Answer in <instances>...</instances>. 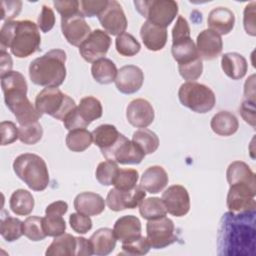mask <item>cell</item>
Returning a JSON list of instances; mask_svg holds the SVG:
<instances>
[{"instance_id": "22", "label": "cell", "mask_w": 256, "mask_h": 256, "mask_svg": "<svg viewBox=\"0 0 256 256\" xmlns=\"http://www.w3.org/2000/svg\"><path fill=\"white\" fill-rule=\"evenodd\" d=\"M207 23L209 29L220 36L227 35L234 27L235 16L234 13L226 7H216L210 11Z\"/></svg>"}, {"instance_id": "14", "label": "cell", "mask_w": 256, "mask_h": 256, "mask_svg": "<svg viewBox=\"0 0 256 256\" xmlns=\"http://www.w3.org/2000/svg\"><path fill=\"white\" fill-rule=\"evenodd\" d=\"M146 192L141 185H136L131 190L111 189L106 197V204L110 210L118 212L125 209H134L145 198Z\"/></svg>"}, {"instance_id": "29", "label": "cell", "mask_w": 256, "mask_h": 256, "mask_svg": "<svg viewBox=\"0 0 256 256\" xmlns=\"http://www.w3.org/2000/svg\"><path fill=\"white\" fill-rule=\"evenodd\" d=\"M211 129L220 136H231L235 134L239 128V122L236 116L229 111H219L210 122Z\"/></svg>"}, {"instance_id": "11", "label": "cell", "mask_w": 256, "mask_h": 256, "mask_svg": "<svg viewBox=\"0 0 256 256\" xmlns=\"http://www.w3.org/2000/svg\"><path fill=\"white\" fill-rule=\"evenodd\" d=\"M101 153L106 160L123 165L139 164L145 157L144 152L123 134H120L118 140L110 148Z\"/></svg>"}, {"instance_id": "56", "label": "cell", "mask_w": 256, "mask_h": 256, "mask_svg": "<svg viewBox=\"0 0 256 256\" xmlns=\"http://www.w3.org/2000/svg\"><path fill=\"white\" fill-rule=\"evenodd\" d=\"M92 254L93 248L90 240L84 237H77L76 256H90Z\"/></svg>"}, {"instance_id": "6", "label": "cell", "mask_w": 256, "mask_h": 256, "mask_svg": "<svg viewBox=\"0 0 256 256\" xmlns=\"http://www.w3.org/2000/svg\"><path fill=\"white\" fill-rule=\"evenodd\" d=\"M35 107L41 115L47 114L63 121L76 108V104L70 96L64 94L58 87H46L37 94Z\"/></svg>"}, {"instance_id": "48", "label": "cell", "mask_w": 256, "mask_h": 256, "mask_svg": "<svg viewBox=\"0 0 256 256\" xmlns=\"http://www.w3.org/2000/svg\"><path fill=\"white\" fill-rule=\"evenodd\" d=\"M69 223L72 230L78 234H85L92 228V220L90 216L79 212L72 213L69 216Z\"/></svg>"}, {"instance_id": "9", "label": "cell", "mask_w": 256, "mask_h": 256, "mask_svg": "<svg viewBox=\"0 0 256 256\" xmlns=\"http://www.w3.org/2000/svg\"><path fill=\"white\" fill-rule=\"evenodd\" d=\"M102 113L103 108L101 102L93 96H86L80 100L78 107L69 113L63 123L69 131L78 128H87L91 122L99 119Z\"/></svg>"}, {"instance_id": "8", "label": "cell", "mask_w": 256, "mask_h": 256, "mask_svg": "<svg viewBox=\"0 0 256 256\" xmlns=\"http://www.w3.org/2000/svg\"><path fill=\"white\" fill-rule=\"evenodd\" d=\"M134 5L147 21L166 28L178 14V4L174 0H137Z\"/></svg>"}, {"instance_id": "2", "label": "cell", "mask_w": 256, "mask_h": 256, "mask_svg": "<svg viewBox=\"0 0 256 256\" xmlns=\"http://www.w3.org/2000/svg\"><path fill=\"white\" fill-rule=\"evenodd\" d=\"M39 27L31 20L5 21L0 30L1 50L10 48L17 58H26L40 50Z\"/></svg>"}, {"instance_id": "55", "label": "cell", "mask_w": 256, "mask_h": 256, "mask_svg": "<svg viewBox=\"0 0 256 256\" xmlns=\"http://www.w3.org/2000/svg\"><path fill=\"white\" fill-rule=\"evenodd\" d=\"M255 102L251 100H244L239 108V113L246 123L255 126Z\"/></svg>"}, {"instance_id": "20", "label": "cell", "mask_w": 256, "mask_h": 256, "mask_svg": "<svg viewBox=\"0 0 256 256\" xmlns=\"http://www.w3.org/2000/svg\"><path fill=\"white\" fill-rule=\"evenodd\" d=\"M196 48L201 59L213 60L221 54L223 41L219 34L210 29H205L197 36Z\"/></svg>"}, {"instance_id": "19", "label": "cell", "mask_w": 256, "mask_h": 256, "mask_svg": "<svg viewBox=\"0 0 256 256\" xmlns=\"http://www.w3.org/2000/svg\"><path fill=\"white\" fill-rule=\"evenodd\" d=\"M155 117L152 105L145 99L137 98L132 100L126 109L128 122L136 128H146L152 124Z\"/></svg>"}, {"instance_id": "33", "label": "cell", "mask_w": 256, "mask_h": 256, "mask_svg": "<svg viewBox=\"0 0 256 256\" xmlns=\"http://www.w3.org/2000/svg\"><path fill=\"white\" fill-rule=\"evenodd\" d=\"M117 72L118 70L115 63L108 58L97 60L91 66V73L94 80L104 85L114 82Z\"/></svg>"}, {"instance_id": "54", "label": "cell", "mask_w": 256, "mask_h": 256, "mask_svg": "<svg viewBox=\"0 0 256 256\" xmlns=\"http://www.w3.org/2000/svg\"><path fill=\"white\" fill-rule=\"evenodd\" d=\"M190 37V27L183 16H178L172 29V42H176Z\"/></svg>"}, {"instance_id": "40", "label": "cell", "mask_w": 256, "mask_h": 256, "mask_svg": "<svg viewBox=\"0 0 256 256\" xmlns=\"http://www.w3.org/2000/svg\"><path fill=\"white\" fill-rule=\"evenodd\" d=\"M23 235L31 241L44 240L47 235L44 232L42 218L39 216H29L23 221Z\"/></svg>"}, {"instance_id": "47", "label": "cell", "mask_w": 256, "mask_h": 256, "mask_svg": "<svg viewBox=\"0 0 256 256\" xmlns=\"http://www.w3.org/2000/svg\"><path fill=\"white\" fill-rule=\"evenodd\" d=\"M107 0H82L79 1V11L83 17L98 16L107 6Z\"/></svg>"}, {"instance_id": "52", "label": "cell", "mask_w": 256, "mask_h": 256, "mask_svg": "<svg viewBox=\"0 0 256 256\" xmlns=\"http://www.w3.org/2000/svg\"><path fill=\"white\" fill-rule=\"evenodd\" d=\"M255 6L256 2L253 1L245 6L244 9V17H243V25L244 29L247 34L251 36L256 35V26H255V17H256V12H255Z\"/></svg>"}, {"instance_id": "39", "label": "cell", "mask_w": 256, "mask_h": 256, "mask_svg": "<svg viewBox=\"0 0 256 256\" xmlns=\"http://www.w3.org/2000/svg\"><path fill=\"white\" fill-rule=\"evenodd\" d=\"M115 46L117 52L126 57H131L139 53L141 45L138 40L130 33L124 32L116 37Z\"/></svg>"}, {"instance_id": "53", "label": "cell", "mask_w": 256, "mask_h": 256, "mask_svg": "<svg viewBox=\"0 0 256 256\" xmlns=\"http://www.w3.org/2000/svg\"><path fill=\"white\" fill-rule=\"evenodd\" d=\"M53 5L57 12L61 15V18H67L75 14L80 13L79 11V1L69 0V1H53Z\"/></svg>"}, {"instance_id": "57", "label": "cell", "mask_w": 256, "mask_h": 256, "mask_svg": "<svg viewBox=\"0 0 256 256\" xmlns=\"http://www.w3.org/2000/svg\"><path fill=\"white\" fill-rule=\"evenodd\" d=\"M68 210V204L65 201H55L49 204L45 209V214H54L63 216Z\"/></svg>"}, {"instance_id": "23", "label": "cell", "mask_w": 256, "mask_h": 256, "mask_svg": "<svg viewBox=\"0 0 256 256\" xmlns=\"http://www.w3.org/2000/svg\"><path fill=\"white\" fill-rule=\"evenodd\" d=\"M140 36L148 50L159 51L166 45L167 29L146 20L141 26Z\"/></svg>"}, {"instance_id": "15", "label": "cell", "mask_w": 256, "mask_h": 256, "mask_svg": "<svg viewBox=\"0 0 256 256\" xmlns=\"http://www.w3.org/2000/svg\"><path fill=\"white\" fill-rule=\"evenodd\" d=\"M97 17L105 32L113 36L124 33L127 28V18L122 6L115 0L108 1L107 6Z\"/></svg>"}, {"instance_id": "5", "label": "cell", "mask_w": 256, "mask_h": 256, "mask_svg": "<svg viewBox=\"0 0 256 256\" xmlns=\"http://www.w3.org/2000/svg\"><path fill=\"white\" fill-rule=\"evenodd\" d=\"M13 170L31 190L43 191L49 184L47 164L42 157L34 153L17 156L13 162Z\"/></svg>"}, {"instance_id": "27", "label": "cell", "mask_w": 256, "mask_h": 256, "mask_svg": "<svg viewBox=\"0 0 256 256\" xmlns=\"http://www.w3.org/2000/svg\"><path fill=\"white\" fill-rule=\"evenodd\" d=\"M221 67L229 78L239 80L246 75L248 64L245 57L241 54L237 52H228L221 57Z\"/></svg>"}, {"instance_id": "7", "label": "cell", "mask_w": 256, "mask_h": 256, "mask_svg": "<svg viewBox=\"0 0 256 256\" xmlns=\"http://www.w3.org/2000/svg\"><path fill=\"white\" fill-rule=\"evenodd\" d=\"M181 104L193 112L207 113L211 111L216 103L214 92L206 85L197 82H185L178 91Z\"/></svg>"}, {"instance_id": "36", "label": "cell", "mask_w": 256, "mask_h": 256, "mask_svg": "<svg viewBox=\"0 0 256 256\" xmlns=\"http://www.w3.org/2000/svg\"><path fill=\"white\" fill-rule=\"evenodd\" d=\"M132 142L135 143L145 155L154 153L159 147V138L155 132L147 128H140L132 136Z\"/></svg>"}, {"instance_id": "21", "label": "cell", "mask_w": 256, "mask_h": 256, "mask_svg": "<svg viewBox=\"0 0 256 256\" xmlns=\"http://www.w3.org/2000/svg\"><path fill=\"white\" fill-rule=\"evenodd\" d=\"M141 222L134 215H125L118 218L114 224L113 232L117 240L122 243L131 242L141 236Z\"/></svg>"}, {"instance_id": "1", "label": "cell", "mask_w": 256, "mask_h": 256, "mask_svg": "<svg viewBox=\"0 0 256 256\" xmlns=\"http://www.w3.org/2000/svg\"><path fill=\"white\" fill-rule=\"evenodd\" d=\"M256 211L226 212L218 227V255H254L256 241Z\"/></svg>"}, {"instance_id": "51", "label": "cell", "mask_w": 256, "mask_h": 256, "mask_svg": "<svg viewBox=\"0 0 256 256\" xmlns=\"http://www.w3.org/2000/svg\"><path fill=\"white\" fill-rule=\"evenodd\" d=\"M54 24H55L54 11L49 6L43 5L41 13L37 20V25H38L39 29L42 32L47 33L54 27Z\"/></svg>"}, {"instance_id": "28", "label": "cell", "mask_w": 256, "mask_h": 256, "mask_svg": "<svg viewBox=\"0 0 256 256\" xmlns=\"http://www.w3.org/2000/svg\"><path fill=\"white\" fill-rule=\"evenodd\" d=\"M93 248V254L98 256H106L110 254L116 246V237L110 228H100L96 230L90 237Z\"/></svg>"}, {"instance_id": "24", "label": "cell", "mask_w": 256, "mask_h": 256, "mask_svg": "<svg viewBox=\"0 0 256 256\" xmlns=\"http://www.w3.org/2000/svg\"><path fill=\"white\" fill-rule=\"evenodd\" d=\"M169 178L166 170L158 165L147 168L140 179V185L142 188L151 193L156 194L161 192L168 184Z\"/></svg>"}, {"instance_id": "50", "label": "cell", "mask_w": 256, "mask_h": 256, "mask_svg": "<svg viewBox=\"0 0 256 256\" xmlns=\"http://www.w3.org/2000/svg\"><path fill=\"white\" fill-rule=\"evenodd\" d=\"M1 145H9L19 138L18 127L11 121H2L0 125Z\"/></svg>"}, {"instance_id": "42", "label": "cell", "mask_w": 256, "mask_h": 256, "mask_svg": "<svg viewBox=\"0 0 256 256\" xmlns=\"http://www.w3.org/2000/svg\"><path fill=\"white\" fill-rule=\"evenodd\" d=\"M119 167L116 162L106 160L98 164L95 172V176L97 181L104 185V186H110L113 185L114 179L118 173Z\"/></svg>"}, {"instance_id": "46", "label": "cell", "mask_w": 256, "mask_h": 256, "mask_svg": "<svg viewBox=\"0 0 256 256\" xmlns=\"http://www.w3.org/2000/svg\"><path fill=\"white\" fill-rule=\"evenodd\" d=\"M151 246L147 240L146 237H143L142 235L127 243H122V250L123 252L121 254H126V255H145L149 252Z\"/></svg>"}, {"instance_id": "31", "label": "cell", "mask_w": 256, "mask_h": 256, "mask_svg": "<svg viewBox=\"0 0 256 256\" xmlns=\"http://www.w3.org/2000/svg\"><path fill=\"white\" fill-rule=\"evenodd\" d=\"M171 53L174 60L177 61L178 64H186L200 57L196 44L191 37L172 42Z\"/></svg>"}, {"instance_id": "30", "label": "cell", "mask_w": 256, "mask_h": 256, "mask_svg": "<svg viewBox=\"0 0 256 256\" xmlns=\"http://www.w3.org/2000/svg\"><path fill=\"white\" fill-rule=\"evenodd\" d=\"M77 237L64 233L54 238L46 249L47 256H76Z\"/></svg>"}, {"instance_id": "35", "label": "cell", "mask_w": 256, "mask_h": 256, "mask_svg": "<svg viewBox=\"0 0 256 256\" xmlns=\"http://www.w3.org/2000/svg\"><path fill=\"white\" fill-rule=\"evenodd\" d=\"M92 132L86 128H78L70 130L66 136L65 142L69 150L73 152H83L92 144Z\"/></svg>"}, {"instance_id": "16", "label": "cell", "mask_w": 256, "mask_h": 256, "mask_svg": "<svg viewBox=\"0 0 256 256\" xmlns=\"http://www.w3.org/2000/svg\"><path fill=\"white\" fill-rule=\"evenodd\" d=\"M162 201L169 214L182 217L190 210V197L187 189L182 185H172L162 194Z\"/></svg>"}, {"instance_id": "58", "label": "cell", "mask_w": 256, "mask_h": 256, "mask_svg": "<svg viewBox=\"0 0 256 256\" xmlns=\"http://www.w3.org/2000/svg\"><path fill=\"white\" fill-rule=\"evenodd\" d=\"M1 64H0V72L1 76L7 74L8 72L12 71V66H13V61L9 53H7L4 50H1Z\"/></svg>"}, {"instance_id": "37", "label": "cell", "mask_w": 256, "mask_h": 256, "mask_svg": "<svg viewBox=\"0 0 256 256\" xmlns=\"http://www.w3.org/2000/svg\"><path fill=\"white\" fill-rule=\"evenodd\" d=\"M0 234L7 242L18 240L23 235V222L7 213L3 214L0 222Z\"/></svg>"}, {"instance_id": "13", "label": "cell", "mask_w": 256, "mask_h": 256, "mask_svg": "<svg viewBox=\"0 0 256 256\" xmlns=\"http://www.w3.org/2000/svg\"><path fill=\"white\" fill-rule=\"evenodd\" d=\"M255 195V187L243 184L231 185L226 199L227 208L235 213L256 211Z\"/></svg>"}, {"instance_id": "32", "label": "cell", "mask_w": 256, "mask_h": 256, "mask_svg": "<svg viewBox=\"0 0 256 256\" xmlns=\"http://www.w3.org/2000/svg\"><path fill=\"white\" fill-rule=\"evenodd\" d=\"M35 201L32 194L25 189L15 190L9 200L12 212L19 216H27L34 209Z\"/></svg>"}, {"instance_id": "17", "label": "cell", "mask_w": 256, "mask_h": 256, "mask_svg": "<svg viewBox=\"0 0 256 256\" xmlns=\"http://www.w3.org/2000/svg\"><path fill=\"white\" fill-rule=\"evenodd\" d=\"M61 30L67 42L77 47H79L92 32L81 13L67 18H61Z\"/></svg>"}, {"instance_id": "18", "label": "cell", "mask_w": 256, "mask_h": 256, "mask_svg": "<svg viewBox=\"0 0 256 256\" xmlns=\"http://www.w3.org/2000/svg\"><path fill=\"white\" fill-rule=\"evenodd\" d=\"M114 82L119 92L123 94H133L142 87L144 73L141 68L136 65H125L118 70Z\"/></svg>"}, {"instance_id": "44", "label": "cell", "mask_w": 256, "mask_h": 256, "mask_svg": "<svg viewBox=\"0 0 256 256\" xmlns=\"http://www.w3.org/2000/svg\"><path fill=\"white\" fill-rule=\"evenodd\" d=\"M139 173L135 169H120L114 179L113 185L120 190H131L137 185Z\"/></svg>"}, {"instance_id": "26", "label": "cell", "mask_w": 256, "mask_h": 256, "mask_svg": "<svg viewBox=\"0 0 256 256\" xmlns=\"http://www.w3.org/2000/svg\"><path fill=\"white\" fill-rule=\"evenodd\" d=\"M226 178L229 185L243 184L256 188L255 173L243 161H234L229 164L226 171Z\"/></svg>"}, {"instance_id": "38", "label": "cell", "mask_w": 256, "mask_h": 256, "mask_svg": "<svg viewBox=\"0 0 256 256\" xmlns=\"http://www.w3.org/2000/svg\"><path fill=\"white\" fill-rule=\"evenodd\" d=\"M139 213L146 220L160 218L166 215L167 210L162 199L158 197H150L143 199L139 204Z\"/></svg>"}, {"instance_id": "3", "label": "cell", "mask_w": 256, "mask_h": 256, "mask_svg": "<svg viewBox=\"0 0 256 256\" xmlns=\"http://www.w3.org/2000/svg\"><path fill=\"white\" fill-rule=\"evenodd\" d=\"M4 101L20 125L37 122L42 116L27 98L28 85L25 77L18 71H10L1 76Z\"/></svg>"}, {"instance_id": "43", "label": "cell", "mask_w": 256, "mask_h": 256, "mask_svg": "<svg viewBox=\"0 0 256 256\" xmlns=\"http://www.w3.org/2000/svg\"><path fill=\"white\" fill-rule=\"evenodd\" d=\"M42 224L47 236L57 237L64 234L66 230V222L61 215L46 214V216L42 218Z\"/></svg>"}, {"instance_id": "12", "label": "cell", "mask_w": 256, "mask_h": 256, "mask_svg": "<svg viewBox=\"0 0 256 256\" xmlns=\"http://www.w3.org/2000/svg\"><path fill=\"white\" fill-rule=\"evenodd\" d=\"M110 45V36L105 31L96 29L79 46V53L85 61L94 63L97 60L105 58Z\"/></svg>"}, {"instance_id": "45", "label": "cell", "mask_w": 256, "mask_h": 256, "mask_svg": "<svg viewBox=\"0 0 256 256\" xmlns=\"http://www.w3.org/2000/svg\"><path fill=\"white\" fill-rule=\"evenodd\" d=\"M178 71L181 77L187 82H194L203 72L202 59L199 57L186 64H178Z\"/></svg>"}, {"instance_id": "4", "label": "cell", "mask_w": 256, "mask_h": 256, "mask_svg": "<svg viewBox=\"0 0 256 256\" xmlns=\"http://www.w3.org/2000/svg\"><path fill=\"white\" fill-rule=\"evenodd\" d=\"M66 53L62 49H52L34 59L29 65L30 80L39 86L59 87L66 78Z\"/></svg>"}, {"instance_id": "34", "label": "cell", "mask_w": 256, "mask_h": 256, "mask_svg": "<svg viewBox=\"0 0 256 256\" xmlns=\"http://www.w3.org/2000/svg\"><path fill=\"white\" fill-rule=\"evenodd\" d=\"M120 132L114 125L102 124L92 131L93 142L99 147L100 151L110 148L119 138Z\"/></svg>"}, {"instance_id": "25", "label": "cell", "mask_w": 256, "mask_h": 256, "mask_svg": "<svg viewBox=\"0 0 256 256\" xmlns=\"http://www.w3.org/2000/svg\"><path fill=\"white\" fill-rule=\"evenodd\" d=\"M105 204L106 202L103 197L94 192H82L74 199V208L76 211L87 216L101 214L105 209Z\"/></svg>"}, {"instance_id": "49", "label": "cell", "mask_w": 256, "mask_h": 256, "mask_svg": "<svg viewBox=\"0 0 256 256\" xmlns=\"http://www.w3.org/2000/svg\"><path fill=\"white\" fill-rule=\"evenodd\" d=\"M1 7V20L11 21L13 18L19 15L22 9V2L19 0L6 1L3 0L0 2Z\"/></svg>"}, {"instance_id": "10", "label": "cell", "mask_w": 256, "mask_h": 256, "mask_svg": "<svg viewBox=\"0 0 256 256\" xmlns=\"http://www.w3.org/2000/svg\"><path fill=\"white\" fill-rule=\"evenodd\" d=\"M146 234L150 246L154 249L165 248L177 241L175 225L173 221L166 216L148 220L146 224Z\"/></svg>"}, {"instance_id": "41", "label": "cell", "mask_w": 256, "mask_h": 256, "mask_svg": "<svg viewBox=\"0 0 256 256\" xmlns=\"http://www.w3.org/2000/svg\"><path fill=\"white\" fill-rule=\"evenodd\" d=\"M18 133L19 140L22 143L27 145H34L42 139L43 128L37 121L26 125H20V127H18Z\"/></svg>"}]
</instances>
